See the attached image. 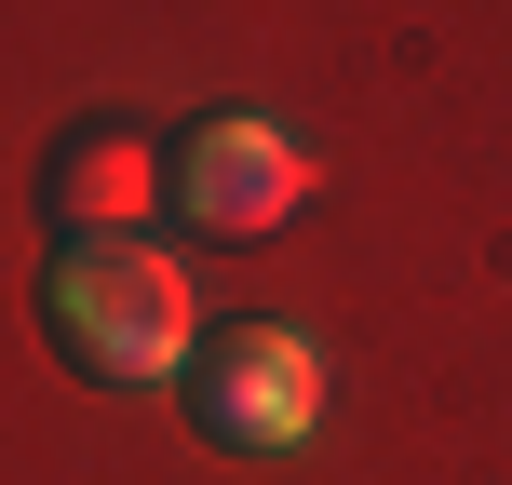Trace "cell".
<instances>
[{
    "label": "cell",
    "instance_id": "cell-2",
    "mask_svg": "<svg viewBox=\"0 0 512 485\" xmlns=\"http://www.w3.org/2000/svg\"><path fill=\"white\" fill-rule=\"evenodd\" d=\"M189 418H203L216 445H243V459H297V445L324 432V351H310L297 324H230V337H203V364H189Z\"/></svg>",
    "mask_w": 512,
    "mask_h": 485
},
{
    "label": "cell",
    "instance_id": "cell-1",
    "mask_svg": "<svg viewBox=\"0 0 512 485\" xmlns=\"http://www.w3.org/2000/svg\"><path fill=\"white\" fill-rule=\"evenodd\" d=\"M189 324H203V297H189V270L162 243H108L81 230L54 256V351L81 364V378H122V391H162L189 364Z\"/></svg>",
    "mask_w": 512,
    "mask_h": 485
},
{
    "label": "cell",
    "instance_id": "cell-3",
    "mask_svg": "<svg viewBox=\"0 0 512 485\" xmlns=\"http://www.w3.org/2000/svg\"><path fill=\"white\" fill-rule=\"evenodd\" d=\"M176 203H189V230H216V243H270L283 216L310 203V149L283 122H189V149H176Z\"/></svg>",
    "mask_w": 512,
    "mask_h": 485
}]
</instances>
